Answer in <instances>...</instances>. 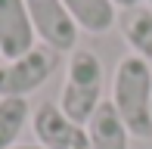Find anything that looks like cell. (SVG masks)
Listing matches in <instances>:
<instances>
[{
  "label": "cell",
  "instance_id": "8992f818",
  "mask_svg": "<svg viewBox=\"0 0 152 149\" xmlns=\"http://www.w3.org/2000/svg\"><path fill=\"white\" fill-rule=\"evenodd\" d=\"M37 47L25 0H0V59H19Z\"/></svg>",
  "mask_w": 152,
  "mask_h": 149
},
{
  "label": "cell",
  "instance_id": "5b68a950",
  "mask_svg": "<svg viewBox=\"0 0 152 149\" xmlns=\"http://www.w3.org/2000/svg\"><path fill=\"white\" fill-rule=\"evenodd\" d=\"M31 131L47 149H90L87 124L72 121L59 109V103H40L31 112Z\"/></svg>",
  "mask_w": 152,
  "mask_h": 149
},
{
  "label": "cell",
  "instance_id": "4fadbf2b",
  "mask_svg": "<svg viewBox=\"0 0 152 149\" xmlns=\"http://www.w3.org/2000/svg\"><path fill=\"white\" fill-rule=\"evenodd\" d=\"M146 3H149V6H152V0H146Z\"/></svg>",
  "mask_w": 152,
  "mask_h": 149
},
{
  "label": "cell",
  "instance_id": "7a4b0ae2",
  "mask_svg": "<svg viewBox=\"0 0 152 149\" xmlns=\"http://www.w3.org/2000/svg\"><path fill=\"white\" fill-rule=\"evenodd\" d=\"M102 103V62L93 50H75L62 81L59 109L78 124H87Z\"/></svg>",
  "mask_w": 152,
  "mask_h": 149
},
{
  "label": "cell",
  "instance_id": "30bf717a",
  "mask_svg": "<svg viewBox=\"0 0 152 149\" xmlns=\"http://www.w3.org/2000/svg\"><path fill=\"white\" fill-rule=\"evenodd\" d=\"M31 121V106L25 96H0V149L16 146L19 134Z\"/></svg>",
  "mask_w": 152,
  "mask_h": 149
},
{
  "label": "cell",
  "instance_id": "9c48e42d",
  "mask_svg": "<svg viewBox=\"0 0 152 149\" xmlns=\"http://www.w3.org/2000/svg\"><path fill=\"white\" fill-rule=\"evenodd\" d=\"M118 28L124 40L130 44L134 56H140L143 62L152 69V9L146 6H137V9H127L118 16Z\"/></svg>",
  "mask_w": 152,
  "mask_h": 149
},
{
  "label": "cell",
  "instance_id": "3957f363",
  "mask_svg": "<svg viewBox=\"0 0 152 149\" xmlns=\"http://www.w3.org/2000/svg\"><path fill=\"white\" fill-rule=\"evenodd\" d=\"M56 69V50L50 47H34L31 53L19 59H6L0 65V96H25L34 93L50 81Z\"/></svg>",
  "mask_w": 152,
  "mask_h": 149
},
{
  "label": "cell",
  "instance_id": "ba28073f",
  "mask_svg": "<svg viewBox=\"0 0 152 149\" xmlns=\"http://www.w3.org/2000/svg\"><path fill=\"white\" fill-rule=\"evenodd\" d=\"M72 12L75 25L87 34H106L112 25H118V9L112 0H62Z\"/></svg>",
  "mask_w": 152,
  "mask_h": 149
},
{
  "label": "cell",
  "instance_id": "277c9868",
  "mask_svg": "<svg viewBox=\"0 0 152 149\" xmlns=\"http://www.w3.org/2000/svg\"><path fill=\"white\" fill-rule=\"evenodd\" d=\"M28 6V16L34 25V34L44 47L56 53H75L78 50V25H75L72 12L65 9L62 0H25Z\"/></svg>",
  "mask_w": 152,
  "mask_h": 149
},
{
  "label": "cell",
  "instance_id": "8fae6325",
  "mask_svg": "<svg viewBox=\"0 0 152 149\" xmlns=\"http://www.w3.org/2000/svg\"><path fill=\"white\" fill-rule=\"evenodd\" d=\"M143 0H112V6L115 9H121V12H127V9H137Z\"/></svg>",
  "mask_w": 152,
  "mask_h": 149
},
{
  "label": "cell",
  "instance_id": "7c38bea8",
  "mask_svg": "<svg viewBox=\"0 0 152 149\" xmlns=\"http://www.w3.org/2000/svg\"><path fill=\"white\" fill-rule=\"evenodd\" d=\"M10 149H47V146H40V143H28V146H10Z\"/></svg>",
  "mask_w": 152,
  "mask_h": 149
},
{
  "label": "cell",
  "instance_id": "52a82bcc",
  "mask_svg": "<svg viewBox=\"0 0 152 149\" xmlns=\"http://www.w3.org/2000/svg\"><path fill=\"white\" fill-rule=\"evenodd\" d=\"M87 137H90V149H130V131L112 106V99H102L99 109L90 115Z\"/></svg>",
  "mask_w": 152,
  "mask_h": 149
},
{
  "label": "cell",
  "instance_id": "6da1fadb",
  "mask_svg": "<svg viewBox=\"0 0 152 149\" xmlns=\"http://www.w3.org/2000/svg\"><path fill=\"white\" fill-rule=\"evenodd\" d=\"M112 106L127 124L130 137H152V69L134 53L121 56L115 65Z\"/></svg>",
  "mask_w": 152,
  "mask_h": 149
}]
</instances>
